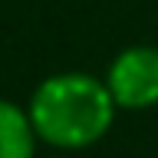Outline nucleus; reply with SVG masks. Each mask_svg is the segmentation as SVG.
Here are the masks:
<instances>
[{"label": "nucleus", "instance_id": "1", "mask_svg": "<svg viewBox=\"0 0 158 158\" xmlns=\"http://www.w3.org/2000/svg\"><path fill=\"white\" fill-rule=\"evenodd\" d=\"M27 112L40 142L59 152H82L106 138L118 106L106 79L89 73H56L33 89Z\"/></svg>", "mask_w": 158, "mask_h": 158}, {"label": "nucleus", "instance_id": "2", "mask_svg": "<svg viewBox=\"0 0 158 158\" xmlns=\"http://www.w3.org/2000/svg\"><path fill=\"white\" fill-rule=\"evenodd\" d=\"M106 86L118 109L158 106V46H125L106 73Z\"/></svg>", "mask_w": 158, "mask_h": 158}, {"label": "nucleus", "instance_id": "3", "mask_svg": "<svg viewBox=\"0 0 158 158\" xmlns=\"http://www.w3.org/2000/svg\"><path fill=\"white\" fill-rule=\"evenodd\" d=\"M36 142L30 112L13 99H0V158H33Z\"/></svg>", "mask_w": 158, "mask_h": 158}, {"label": "nucleus", "instance_id": "4", "mask_svg": "<svg viewBox=\"0 0 158 158\" xmlns=\"http://www.w3.org/2000/svg\"><path fill=\"white\" fill-rule=\"evenodd\" d=\"M56 158H66V155H56Z\"/></svg>", "mask_w": 158, "mask_h": 158}]
</instances>
